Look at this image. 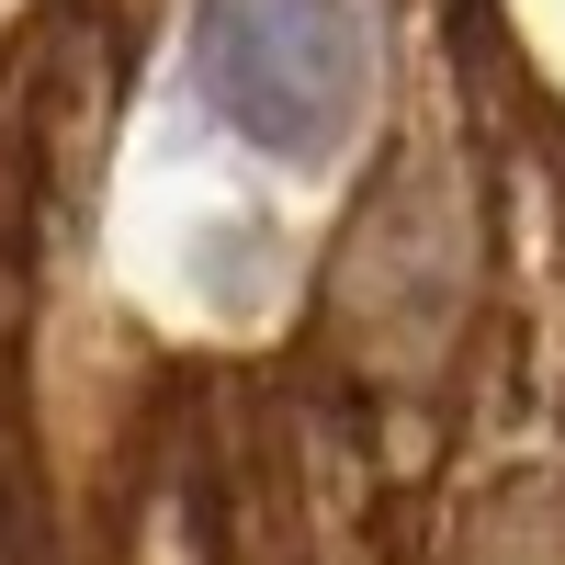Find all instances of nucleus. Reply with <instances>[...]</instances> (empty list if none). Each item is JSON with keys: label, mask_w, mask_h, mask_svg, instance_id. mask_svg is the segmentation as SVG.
Here are the masks:
<instances>
[{"label": "nucleus", "mask_w": 565, "mask_h": 565, "mask_svg": "<svg viewBox=\"0 0 565 565\" xmlns=\"http://www.w3.org/2000/svg\"><path fill=\"white\" fill-rule=\"evenodd\" d=\"M181 79L271 170H340L373 125V23L362 0H193Z\"/></svg>", "instance_id": "obj_1"}, {"label": "nucleus", "mask_w": 565, "mask_h": 565, "mask_svg": "<svg viewBox=\"0 0 565 565\" xmlns=\"http://www.w3.org/2000/svg\"><path fill=\"white\" fill-rule=\"evenodd\" d=\"M340 295H351L373 351H441L452 295H463V249H452V204L430 193V181H407V193L362 226Z\"/></svg>", "instance_id": "obj_2"}]
</instances>
